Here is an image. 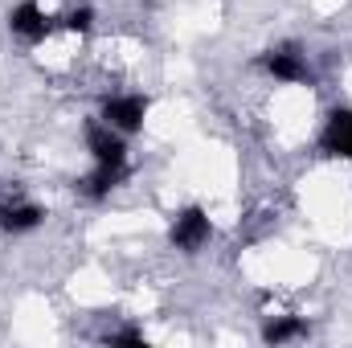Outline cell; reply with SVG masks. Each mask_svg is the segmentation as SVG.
Instances as JSON below:
<instances>
[{
  "instance_id": "obj_1",
  "label": "cell",
  "mask_w": 352,
  "mask_h": 348,
  "mask_svg": "<svg viewBox=\"0 0 352 348\" xmlns=\"http://www.w3.org/2000/svg\"><path fill=\"white\" fill-rule=\"evenodd\" d=\"M209 238H213V221H209V213H205L201 205L180 209L176 221H173V230H168V242H173L180 254H197Z\"/></svg>"
},
{
  "instance_id": "obj_2",
  "label": "cell",
  "mask_w": 352,
  "mask_h": 348,
  "mask_svg": "<svg viewBox=\"0 0 352 348\" xmlns=\"http://www.w3.org/2000/svg\"><path fill=\"white\" fill-rule=\"evenodd\" d=\"M87 148L98 168L127 173V144H123V131H115L111 123H87Z\"/></svg>"
},
{
  "instance_id": "obj_3",
  "label": "cell",
  "mask_w": 352,
  "mask_h": 348,
  "mask_svg": "<svg viewBox=\"0 0 352 348\" xmlns=\"http://www.w3.org/2000/svg\"><path fill=\"white\" fill-rule=\"evenodd\" d=\"M148 94H115V98H107L102 102V123H111L115 131H123V135H131V131H140L144 127V115H148Z\"/></svg>"
},
{
  "instance_id": "obj_4",
  "label": "cell",
  "mask_w": 352,
  "mask_h": 348,
  "mask_svg": "<svg viewBox=\"0 0 352 348\" xmlns=\"http://www.w3.org/2000/svg\"><path fill=\"white\" fill-rule=\"evenodd\" d=\"M263 66L266 74H274L278 83H307L311 87V66H307V58L295 50V45H278V50H266L263 54Z\"/></svg>"
},
{
  "instance_id": "obj_5",
  "label": "cell",
  "mask_w": 352,
  "mask_h": 348,
  "mask_svg": "<svg viewBox=\"0 0 352 348\" xmlns=\"http://www.w3.org/2000/svg\"><path fill=\"white\" fill-rule=\"evenodd\" d=\"M8 29H12V37L37 45V41H45V33H50V17L41 12L37 0H21V4L8 12Z\"/></svg>"
},
{
  "instance_id": "obj_6",
  "label": "cell",
  "mask_w": 352,
  "mask_h": 348,
  "mask_svg": "<svg viewBox=\"0 0 352 348\" xmlns=\"http://www.w3.org/2000/svg\"><path fill=\"white\" fill-rule=\"evenodd\" d=\"M320 152L324 156H344V160H352V107H336L328 115V127L320 135Z\"/></svg>"
},
{
  "instance_id": "obj_7",
  "label": "cell",
  "mask_w": 352,
  "mask_h": 348,
  "mask_svg": "<svg viewBox=\"0 0 352 348\" xmlns=\"http://www.w3.org/2000/svg\"><path fill=\"white\" fill-rule=\"evenodd\" d=\"M45 221V209L41 205H4L0 209V230L4 234H29Z\"/></svg>"
},
{
  "instance_id": "obj_8",
  "label": "cell",
  "mask_w": 352,
  "mask_h": 348,
  "mask_svg": "<svg viewBox=\"0 0 352 348\" xmlns=\"http://www.w3.org/2000/svg\"><path fill=\"white\" fill-rule=\"evenodd\" d=\"M119 180H123V173H119V168H98V164H94V173L82 180V193H87L90 201H98V197H107Z\"/></svg>"
},
{
  "instance_id": "obj_9",
  "label": "cell",
  "mask_w": 352,
  "mask_h": 348,
  "mask_svg": "<svg viewBox=\"0 0 352 348\" xmlns=\"http://www.w3.org/2000/svg\"><path fill=\"white\" fill-rule=\"evenodd\" d=\"M307 328H303V320H295V316H283V320H270L263 328V340L266 345H283V340H291V336H303Z\"/></svg>"
},
{
  "instance_id": "obj_10",
  "label": "cell",
  "mask_w": 352,
  "mask_h": 348,
  "mask_svg": "<svg viewBox=\"0 0 352 348\" xmlns=\"http://www.w3.org/2000/svg\"><path fill=\"white\" fill-rule=\"evenodd\" d=\"M90 25H94V8L90 4H78V8H70L62 17V29H70V33H87Z\"/></svg>"
},
{
  "instance_id": "obj_11",
  "label": "cell",
  "mask_w": 352,
  "mask_h": 348,
  "mask_svg": "<svg viewBox=\"0 0 352 348\" xmlns=\"http://www.w3.org/2000/svg\"><path fill=\"white\" fill-rule=\"evenodd\" d=\"M107 340H111V345H135V348H144V332H135V328H123V332H111Z\"/></svg>"
}]
</instances>
